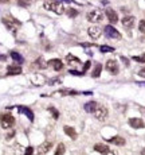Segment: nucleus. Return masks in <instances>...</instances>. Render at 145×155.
Returning <instances> with one entry per match:
<instances>
[{"label":"nucleus","mask_w":145,"mask_h":155,"mask_svg":"<svg viewBox=\"0 0 145 155\" xmlns=\"http://www.w3.org/2000/svg\"><path fill=\"white\" fill-rule=\"evenodd\" d=\"M43 7L46 8V10L55 12L57 15H62V14L65 12L63 4H62V3H59V2H46V3L43 4Z\"/></svg>","instance_id":"obj_1"},{"label":"nucleus","mask_w":145,"mask_h":155,"mask_svg":"<svg viewBox=\"0 0 145 155\" xmlns=\"http://www.w3.org/2000/svg\"><path fill=\"white\" fill-rule=\"evenodd\" d=\"M0 124L4 130H8L15 124V117L10 113H4V115L0 116Z\"/></svg>","instance_id":"obj_2"},{"label":"nucleus","mask_w":145,"mask_h":155,"mask_svg":"<svg viewBox=\"0 0 145 155\" xmlns=\"http://www.w3.org/2000/svg\"><path fill=\"white\" fill-rule=\"evenodd\" d=\"M86 18H87L89 22L98 23V22H101V20H102L103 15H102V12L99 10H93V11H89L87 15H86Z\"/></svg>","instance_id":"obj_3"},{"label":"nucleus","mask_w":145,"mask_h":155,"mask_svg":"<svg viewBox=\"0 0 145 155\" xmlns=\"http://www.w3.org/2000/svg\"><path fill=\"white\" fill-rule=\"evenodd\" d=\"M94 113V117L97 119V120H105L106 117H108V108H105V107H102V105H98L96 108V111L93 112Z\"/></svg>","instance_id":"obj_4"},{"label":"nucleus","mask_w":145,"mask_h":155,"mask_svg":"<svg viewBox=\"0 0 145 155\" xmlns=\"http://www.w3.org/2000/svg\"><path fill=\"white\" fill-rule=\"evenodd\" d=\"M103 31H105L106 37H109V38H113V39H120L121 38L120 31H117L113 26H105V30H103Z\"/></svg>","instance_id":"obj_5"},{"label":"nucleus","mask_w":145,"mask_h":155,"mask_svg":"<svg viewBox=\"0 0 145 155\" xmlns=\"http://www.w3.org/2000/svg\"><path fill=\"white\" fill-rule=\"evenodd\" d=\"M129 126H131L132 128L138 130V128H144L145 123L143 121V119H140V117H131L129 119Z\"/></svg>","instance_id":"obj_6"},{"label":"nucleus","mask_w":145,"mask_h":155,"mask_svg":"<svg viewBox=\"0 0 145 155\" xmlns=\"http://www.w3.org/2000/svg\"><path fill=\"white\" fill-rule=\"evenodd\" d=\"M105 68H106V70H108L109 73H112V74H117L118 73V65H117V62L114 61V59H109V61L106 62Z\"/></svg>","instance_id":"obj_7"},{"label":"nucleus","mask_w":145,"mask_h":155,"mask_svg":"<svg viewBox=\"0 0 145 155\" xmlns=\"http://www.w3.org/2000/svg\"><path fill=\"white\" fill-rule=\"evenodd\" d=\"M121 23H122V26L125 28H128V30H131L134 27V23H136V19H134V16H125L122 20H121Z\"/></svg>","instance_id":"obj_8"},{"label":"nucleus","mask_w":145,"mask_h":155,"mask_svg":"<svg viewBox=\"0 0 145 155\" xmlns=\"http://www.w3.org/2000/svg\"><path fill=\"white\" fill-rule=\"evenodd\" d=\"M87 32H89V37L93 38V39H98V38L101 37V28L97 27V26H91V27H89Z\"/></svg>","instance_id":"obj_9"},{"label":"nucleus","mask_w":145,"mask_h":155,"mask_svg":"<svg viewBox=\"0 0 145 155\" xmlns=\"http://www.w3.org/2000/svg\"><path fill=\"white\" fill-rule=\"evenodd\" d=\"M105 14H106V18L109 19V22L110 23H117L118 22V15H117V12L114 10H112V8H108V10L105 11Z\"/></svg>","instance_id":"obj_10"},{"label":"nucleus","mask_w":145,"mask_h":155,"mask_svg":"<svg viewBox=\"0 0 145 155\" xmlns=\"http://www.w3.org/2000/svg\"><path fill=\"white\" fill-rule=\"evenodd\" d=\"M47 64L50 65V66L54 70H57V71H59V70H62L63 69V64H62V61L61 59H58V58H54V59H50Z\"/></svg>","instance_id":"obj_11"},{"label":"nucleus","mask_w":145,"mask_h":155,"mask_svg":"<svg viewBox=\"0 0 145 155\" xmlns=\"http://www.w3.org/2000/svg\"><path fill=\"white\" fill-rule=\"evenodd\" d=\"M22 73V68L20 65H10L7 66V74L8 76H16V74Z\"/></svg>","instance_id":"obj_12"},{"label":"nucleus","mask_w":145,"mask_h":155,"mask_svg":"<svg viewBox=\"0 0 145 155\" xmlns=\"http://www.w3.org/2000/svg\"><path fill=\"white\" fill-rule=\"evenodd\" d=\"M66 62L69 65H71V66H78V65H81L79 58H77V57L73 55V54H67L66 55Z\"/></svg>","instance_id":"obj_13"},{"label":"nucleus","mask_w":145,"mask_h":155,"mask_svg":"<svg viewBox=\"0 0 145 155\" xmlns=\"http://www.w3.org/2000/svg\"><path fill=\"white\" fill-rule=\"evenodd\" d=\"M17 111H19L20 113H24V115L27 116L31 121L34 120V112H32L30 108H27V107H19V108H17Z\"/></svg>","instance_id":"obj_14"},{"label":"nucleus","mask_w":145,"mask_h":155,"mask_svg":"<svg viewBox=\"0 0 145 155\" xmlns=\"http://www.w3.org/2000/svg\"><path fill=\"white\" fill-rule=\"evenodd\" d=\"M63 131H65V134H66L67 136H70V138L73 139V140H75L77 139V132H75V130H74L73 127H69V126H65V128H63Z\"/></svg>","instance_id":"obj_15"},{"label":"nucleus","mask_w":145,"mask_h":155,"mask_svg":"<svg viewBox=\"0 0 145 155\" xmlns=\"http://www.w3.org/2000/svg\"><path fill=\"white\" fill-rule=\"evenodd\" d=\"M51 146H52V143H51V142H49V140L43 142L42 144L39 146V153H40V154H46V153H49L50 148H51Z\"/></svg>","instance_id":"obj_16"},{"label":"nucleus","mask_w":145,"mask_h":155,"mask_svg":"<svg viewBox=\"0 0 145 155\" xmlns=\"http://www.w3.org/2000/svg\"><path fill=\"white\" fill-rule=\"evenodd\" d=\"M94 151H97V153H101V154H103L105 155L106 153H109V147L106 144H102V143H98V144H96L94 146Z\"/></svg>","instance_id":"obj_17"},{"label":"nucleus","mask_w":145,"mask_h":155,"mask_svg":"<svg viewBox=\"0 0 145 155\" xmlns=\"http://www.w3.org/2000/svg\"><path fill=\"white\" fill-rule=\"evenodd\" d=\"M98 107V104L96 103V101H89V103H86L85 104V111L86 112H89V113H93L94 111H96V108Z\"/></svg>","instance_id":"obj_18"},{"label":"nucleus","mask_w":145,"mask_h":155,"mask_svg":"<svg viewBox=\"0 0 145 155\" xmlns=\"http://www.w3.org/2000/svg\"><path fill=\"white\" fill-rule=\"evenodd\" d=\"M109 143H113L116 146H124L125 144V139L122 136H113V138L109 139Z\"/></svg>","instance_id":"obj_19"},{"label":"nucleus","mask_w":145,"mask_h":155,"mask_svg":"<svg viewBox=\"0 0 145 155\" xmlns=\"http://www.w3.org/2000/svg\"><path fill=\"white\" fill-rule=\"evenodd\" d=\"M2 22H3V25H4L5 27H7L8 30H10V31H12V34H16V25L14 26L12 23H11L8 19H5V18H3V19H2Z\"/></svg>","instance_id":"obj_20"},{"label":"nucleus","mask_w":145,"mask_h":155,"mask_svg":"<svg viewBox=\"0 0 145 155\" xmlns=\"http://www.w3.org/2000/svg\"><path fill=\"white\" fill-rule=\"evenodd\" d=\"M101 71H102V65H101V64H96V66H94L91 76H93L94 78H97V77L101 76Z\"/></svg>","instance_id":"obj_21"},{"label":"nucleus","mask_w":145,"mask_h":155,"mask_svg":"<svg viewBox=\"0 0 145 155\" xmlns=\"http://www.w3.org/2000/svg\"><path fill=\"white\" fill-rule=\"evenodd\" d=\"M11 57H12V59H15V61L17 62V64H23V61H24V59H23V57L19 54V53H16V51H11Z\"/></svg>","instance_id":"obj_22"},{"label":"nucleus","mask_w":145,"mask_h":155,"mask_svg":"<svg viewBox=\"0 0 145 155\" xmlns=\"http://www.w3.org/2000/svg\"><path fill=\"white\" fill-rule=\"evenodd\" d=\"M35 64H36V66H38V68H40V69H46L47 65H49V64H47V62L42 58V57H40V58H38V61L35 62Z\"/></svg>","instance_id":"obj_23"},{"label":"nucleus","mask_w":145,"mask_h":155,"mask_svg":"<svg viewBox=\"0 0 145 155\" xmlns=\"http://www.w3.org/2000/svg\"><path fill=\"white\" fill-rule=\"evenodd\" d=\"M65 150H66L65 144H63V143H61V144H58L57 151H55V155H63L65 154Z\"/></svg>","instance_id":"obj_24"},{"label":"nucleus","mask_w":145,"mask_h":155,"mask_svg":"<svg viewBox=\"0 0 145 155\" xmlns=\"http://www.w3.org/2000/svg\"><path fill=\"white\" fill-rule=\"evenodd\" d=\"M99 50H101V53H112V51H114V49L113 47H110V46H101L99 47Z\"/></svg>","instance_id":"obj_25"},{"label":"nucleus","mask_w":145,"mask_h":155,"mask_svg":"<svg viewBox=\"0 0 145 155\" xmlns=\"http://www.w3.org/2000/svg\"><path fill=\"white\" fill-rule=\"evenodd\" d=\"M67 15H69L70 18H75L77 15H78V11L74 10V8H69V10H67Z\"/></svg>","instance_id":"obj_26"},{"label":"nucleus","mask_w":145,"mask_h":155,"mask_svg":"<svg viewBox=\"0 0 145 155\" xmlns=\"http://www.w3.org/2000/svg\"><path fill=\"white\" fill-rule=\"evenodd\" d=\"M49 112L52 113V116H54V119H58L59 117V112L57 111V109L54 108V107H49Z\"/></svg>","instance_id":"obj_27"},{"label":"nucleus","mask_w":145,"mask_h":155,"mask_svg":"<svg viewBox=\"0 0 145 155\" xmlns=\"http://www.w3.org/2000/svg\"><path fill=\"white\" fill-rule=\"evenodd\" d=\"M138 30H140V32H145V20H141L138 23Z\"/></svg>","instance_id":"obj_28"},{"label":"nucleus","mask_w":145,"mask_h":155,"mask_svg":"<svg viewBox=\"0 0 145 155\" xmlns=\"http://www.w3.org/2000/svg\"><path fill=\"white\" fill-rule=\"evenodd\" d=\"M32 154H34V147L28 146V147L26 148V153H24V155H32Z\"/></svg>","instance_id":"obj_29"},{"label":"nucleus","mask_w":145,"mask_h":155,"mask_svg":"<svg viewBox=\"0 0 145 155\" xmlns=\"http://www.w3.org/2000/svg\"><path fill=\"white\" fill-rule=\"evenodd\" d=\"M133 59H134L136 62H141V64H144L145 62V55H143V57H133Z\"/></svg>","instance_id":"obj_30"},{"label":"nucleus","mask_w":145,"mask_h":155,"mask_svg":"<svg viewBox=\"0 0 145 155\" xmlns=\"http://www.w3.org/2000/svg\"><path fill=\"white\" fill-rule=\"evenodd\" d=\"M85 71H77V70H70V74H74V76H82Z\"/></svg>","instance_id":"obj_31"},{"label":"nucleus","mask_w":145,"mask_h":155,"mask_svg":"<svg viewBox=\"0 0 145 155\" xmlns=\"http://www.w3.org/2000/svg\"><path fill=\"white\" fill-rule=\"evenodd\" d=\"M138 76L143 77V78H145V68H141V69L138 70Z\"/></svg>","instance_id":"obj_32"},{"label":"nucleus","mask_w":145,"mask_h":155,"mask_svg":"<svg viewBox=\"0 0 145 155\" xmlns=\"http://www.w3.org/2000/svg\"><path fill=\"white\" fill-rule=\"evenodd\" d=\"M90 65H91V62L90 61H87V62H85V66H84V71H86L89 68H90Z\"/></svg>","instance_id":"obj_33"},{"label":"nucleus","mask_w":145,"mask_h":155,"mask_svg":"<svg viewBox=\"0 0 145 155\" xmlns=\"http://www.w3.org/2000/svg\"><path fill=\"white\" fill-rule=\"evenodd\" d=\"M121 59H122V62L126 65V66H129V59L128 58H125V57H121Z\"/></svg>","instance_id":"obj_34"},{"label":"nucleus","mask_w":145,"mask_h":155,"mask_svg":"<svg viewBox=\"0 0 145 155\" xmlns=\"http://www.w3.org/2000/svg\"><path fill=\"white\" fill-rule=\"evenodd\" d=\"M14 135H15V132H14V131H11L10 134H7V136H5V138H7V139H11Z\"/></svg>","instance_id":"obj_35"},{"label":"nucleus","mask_w":145,"mask_h":155,"mask_svg":"<svg viewBox=\"0 0 145 155\" xmlns=\"http://www.w3.org/2000/svg\"><path fill=\"white\" fill-rule=\"evenodd\" d=\"M10 2V0H0V3H2V4H5V3H8Z\"/></svg>","instance_id":"obj_36"},{"label":"nucleus","mask_w":145,"mask_h":155,"mask_svg":"<svg viewBox=\"0 0 145 155\" xmlns=\"http://www.w3.org/2000/svg\"><path fill=\"white\" fill-rule=\"evenodd\" d=\"M105 155H116V154H113V153H112V151H109V153H106Z\"/></svg>","instance_id":"obj_37"},{"label":"nucleus","mask_w":145,"mask_h":155,"mask_svg":"<svg viewBox=\"0 0 145 155\" xmlns=\"http://www.w3.org/2000/svg\"><path fill=\"white\" fill-rule=\"evenodd\" d=\"M141 155H145V148H143V150H141Z\"/></svg>","instance_id":"obj_38"},{"label":"nucleus","mask_w":145,"mask_h":155,"mask_svg":"<svg viewBox=\"0 0 145 155\" xmlns=\"http://www.w3.org/2000/svg\"><path fill=\"white\" fill-rule=\"evenodd\" d=\"M38 155H40V153H38Z\"/></svg>","instance_id":"obj_39"}]
</instances>
